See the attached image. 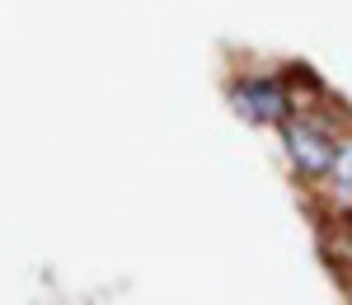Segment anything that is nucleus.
I'll list each match as a JSON object with an SVG mask.
<instances>
[{
    "instance_id": "f257e3e1",
    "label": "nucleus",
    "mask_w": 352,
    "mask_h": 305,
    "mask_svg": "<svg viewBox=\"0 0 352 305\" xmlns=\"http://www.w3.org/2000/svg\"><path fill=\"white\" fill-rule=\"evenodd\" d=\"M287 150H292V160H296L305 174H329L333 169V146H329L320 132H310V127H292L287 132Z\"/></svg>"
},
{
    "instance_id": "7ed1b4c3",
    "label": "nucleus",
    "mask_w": 352,
    "mask_h": 305,
    "mask_svg": "<svg viewBox=\"0 0 352 305\" xmlns=\"http://www.w3.org/2000/svg\"><path fill=\"white\" fill-rule=\"evenodd\" d=\"M333 174H338V183L352 188V146H343V150L333 155Z\"/></svg>"
},
{
    "instance_id": "f03ea898",
    "label": "nucleus",
    "mask_w": 352,
    "mask_h": 305,
    "mask_svg": "<svg viewBox=\"0 0 352 305\" xmlns=\"http://www.w3.org/2000/svg\"><path fill=\"white\" fill-rule=\"evenodd\" d=\"M235 104H240L249 117H258V122H268L282 113V94H277V84H263V80H249L244 89H235Z\"/></svg>"
}]
</instances>
